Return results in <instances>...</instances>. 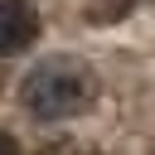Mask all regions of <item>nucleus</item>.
I'll use <instances>...</instances> for the list:
<instances>
[{
  "mask_svg": "<svg viewBox=\"0 0 155 155\" xmlns=\"http://www.w3.org/2000/svg\"><path fill=\"white\" fill-rule=\"evenodd\" d=\"M39 19L29 10V0H0V53H19L34 39Z\"/></svg>",
  "mask_w": 155,
  "mask_h": 155,
  "instance_id": "nucleus-2",
  "label": "nucleus"
},
{
  "mask_svg": "<svg viewBox=\"0 0 155 155\" xmlns=\"http://www.w3.org/2000/svg\"><path fill=\"white\" fill-rule=\"evenodd\" d=\"M0 155H15V140H10L5 131H0Z\"/></svg>",
  "mask_w": 155,
  "mask_h": 155,
  "instance_id": "nucleus-3",
  "label": "nucleus"
},
{
  "mask_svg": "<svg viewBox=\"0 0 155 155\" xmlns=\"http://www.w3.org/2000/svg\"><path fill=\"white\" fill-rule=\"evenodd\" d=\"M92 92V73L73 58H48L39 63L29 78H24V107L44 121H58V116H73Z\"/></svg>",
  "mask_w": 155,
  "mask_h": 155,
  "instance_id": "nucleus-1",
  "label": "nucleus"
}]
</instances>
